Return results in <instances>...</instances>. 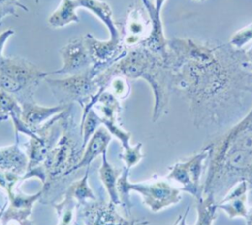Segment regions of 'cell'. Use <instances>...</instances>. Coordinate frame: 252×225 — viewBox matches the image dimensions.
<instances>
[{"label":"cell","mask_w":252,"mask_h":225,"mask_svg":"<svg viewBox=\"0 0 252 225\" xmlns=\"http://www.w3.org/2000/svg\"><path fill=\"white\" fill-rule=\"evenodd\" d=\"M100 120H101V124L109 131V133L120 141L122 149L128 148L129 146H131V144H130L131 132L123 129L121 127L119 121L102 119L101 117H100Z\"/></svg>","instance_id":"obj_27"},{"label":"cell","mask_w":252,"mask_h":225,"mask_svg":"<svg viewBox=\"0 0 252 225\" xmlns=\"http://www.w3.org/2000/svg\"><path fill=\"white\" fill-rule=\"evenodd\" d=\"M207 158L208 151L202 148L199 153L192 155L189 159L176 162L170 166L165 178L178 184L182 192H187L196 198L203 193L201 178L206 167Z\"/></svg>","instance_id":"obj_10"},{"label":"cell","mask_w":252,"mask_h":225,"mask_svg":"<svg viewBox=\"0 0 252 225\" xmlns=\"http://www.w3.org/2000/svg\"><path fill=\"white\" fill-rule=\"evenodd\" d=\"M83 152L84 147L80 124L74 121L71 111L60 138L44 161L36 168L26 172L21 182L34 177L37 178L42 183L44 195L51 189L54 184L72 174V170L80 162Z\"/></svg>","instance_id":"obj_4"},{"label":"cell","mask_w":252,"mask_h":225,"mask_svg":"<svg viewBox=\"0 0 252 225\" xmlns=\"http://www.w3.org/2000/svg\"><path fill=\"white\" fill-rule=\"evenodd\" d=\"M172 92L186 101L198 129L220 130L243 112L252 93L245 50L217 40L168 39Z\"/></svg>","instance_id":"obj_1"},{"label":"cell","mask_w":252,"mask_h":225,"mask_svg":"<svg viewBox=\"0 0 252 225\" xmlns=\"http://www.w3.org/2000/svg\"><path fill=\"white\" fill-rule=\"evenodd\" d=\"M111 139L112 135L109 133V131L103 125H100L86 144L83 156L80 162L73 168L72 173L84 167H89L95 158L106 152Z\"/></svg>","instance_id":"obj_18"},{"label":"cell","mask_w":252,"mask_h":225,"mask_svg":"<svg viewBox=\"0 0 252 225\" xmlns=\"http://www.w3.org/2000/svg\"><path fill=\"white\" fill-rule=\"evenodd\" d=\"M142 146L143 144L139 142L134 146L131 145L128 148L122 149V152L119 154V158L124 162L126 168L131 169L144 158V154L142 153Z\"/></svg>","instance_id":"obj_29"},{"label":"cell","mask_w":252,"mask_h":225,"mask_svg":"<svg viewBox=\"0 0 252 225\" xmlns=\"http://www.w3.org/2000/svg\"><path fill=\"white\" fill-rule=\"evenodd\" d=\"M79 8H85L98 18L109 32V38L122 40L120 30L113 20V12L108 3L101 0H76Z\"/></svg>","instance_id":"obj_20"},{"label":"cell","mask_w":252,"mask_h":225,"mask_svg":"<svg viewBox=\"0 0 252 225\" xmlns=\"http://www.w3.org/2000/svg\"><path fill=\"white\" fill-rule=\"evenodd\" d=\"M196 210L197 218L193 225H213L214 221L217 218V209L218 201L212 194H200L196 198ZM191 208V205H188L185 209L182 217L178 221L177 225H187L186 217Z\"/></svg>","instance_id":"obj_21"},{"label":"cell","mask_w":252,"mask_h":225,"mask_svg":"<svg viewBox=\"0 0 252 225\" xmlns=\"http://www.w3.org/2000/svg\"><path fill=\"white\" fill-rule=\"evenodd\" d=\"M251 40H252V23L236 31L229 38L228 43L236 49H243V46H245Z\"/></svg>","instance_id":"obj_30"},{"label":"cell","mask_w":252,"mask_h":225,"mask_svg":"<svg viewBox=\"0 0 252 225\" xmlns=\"http://www.w3.org/2000/svg\"><path fill=\"white\" fill-rule=\"evenodd\" d=\"M202 148L208 151L203 194H212L219 202L234 185L245 181L252 202V108Z\"/></svg>","instance_id":"obj_2"},{"label":"cell","mask_w":252,"mask_h":225,"mask_svg":"<svg viewBox=\"0 0 252 225\" xmlns=\"http://www.w3.org/2000/svg\"><path fill=\"white\" fill-rule=\"evenodd\" d=\"M14 34H15V32H14L13 29H7V30L3 31L2 33H0V58L2 56H4L3 55V50H4V47H5V44H6L7 40Z\"/></svg>","instance_id":"obj_32"},{"label":"cell","mask_w":252,"mask_h":225,"mask_svg":"<svg viewBox=\"0 0 252 225\" xmlns=\"http://www.w3.org/2000/svg\"><path fill=\"white\" fill-rule=\"evenodd\" d=\"M43 195L42 188L32 194L15 189L7 192L8 201L0 210V225H35L31 219L33 205Z\"/></svg>","instance_id":"obj_11"},{"label":"cell","mask_w":252,"mask_h":225,"mask_svg":"<svg viewBox=\"0 0 252 225\" xmlns=\"http://www.w3.org/2000/svg\"><path fill=\"white\" fill-rule=\"evenodd\" d=\"M89 172H90V169L89 167H87L84 176L81 179L71 183L63 192L64 195H67L68 197H70L77 205L87 200L96 199V196L94 195L93 189L88 184Z\"/></svg>","instance_id":"obj_24"},{"label":"cell","mask_w":252,"mask_h":225,"mask_svg":"<svg viewBox=\"0 0 252 225\" xmlns=\"http://www.w3.org/2000/svg\"><path fill=\"white\" fill-rule=\"evenodd\" d=\"M59 52L62 58V66L57 70L49 72V75H73L90 68L94 64L86 45L84 37L71 38L64 46L59 49Z\"/></svg>","instance_id":"obj_12"},{"label":"cell","mask_w":252,"mask_h":225,"mask_svg":"<svg viewBox=\"0 0 252 225\" xmlns=\"http://www.w3.org/2000/svg\"><path fill=\"white\" fill-rule=\"evenodd\" d=\"M78 8L79 6L76 0H62L58 8L48 17V26L53 29H59L72 23H78Z\"/></svg>","instance_id":"obj_23"},{"label":"cell","mask_w":252,"mask_h":225,"mask_svg":"<svg viewBox=\"0 0 252 225\" xmlns=\"http://www.w3.org/2000/svg\"><path fill=\"white\" fill-rule=\"evenodd\" d=\"M80 131L83 139V147L85 148L86 144L92 137V135L95 132V130L102 125L100 116L96 112V111L92 108L86 113L82 114V118L80 121Z\"/></svg>","instance_id":"obj_25"},{"label":"cell","mask_w":252,"mask_h":225,"mask_svg":"<svg viewBox=\"0 0 252 225\" xmlns=\"http://www.w3.org/2000/svg\"><path fill=\"white\" fill-rule=\"evenodd\" d=\"M21 9L28 12L29 9L20 0H0V25L8 16L18 17L17 10Z\"/></svg>","instance_id":"obj_31"},{"label":"cell","mask_w":252,"mask_h":225,"mask_svg":"<svg viewBox=\"0 0 252 225\" xmlns=\"http://www.w3.org/2000/svg\"><path fill=\"white\" fill-rule=\"evenodd\" d=\"M181 217H182V214H179V215L177 216V218L175 219V221L173 222V224H172V225H177V223H178V221L180 220V218H181Z\"/></svg>","instance_id":"obj_35"},{"label":"cell","mask_w":252,"mask_h":225,"mask_svg":"<svg viewBox=\"0 0 252 225\" xmlns=\"http://www.w3.org/2000/svg\"><path fill=\"white\" fill-rule=\"evenodd\" d=\"M49 75L20 56L0 58V89L14 96L20 104L32 102L39 84Z\"/></svg>","instance_id":"obj_6"},{"label":"cell","mask_w":252,"mask_h":225,"mask_svg":"<svg viewBox=\"0 0 252 225\" xmlns=\"http://www.w3.org/2000/svg\"><path fill=\"white\" fill-rule=\"evenodd\" d=\"M116 204L99 199L87 200L76 206V225H148L146 219L122 216Z\"/></svg>","instance_id":"obj_9"},{"label":"cell","mask_w":252,"mask_h":225,"mask_svg":"<svg viewBox=\"0 0 252 225\" xmlns=\"http://www.w3.org/2000/svg\"><path fill=\"white\" fill-rule=\"evenodd\" d=\"M245 225H252V206L249 207L247 215L245 216Z\"/></svg>","instance_id":"obj_33"},{"label":"cell","mask_w":252,"mask_h":225,"mask_svg":"<svg viewBox=\"0 0 252 225\" xmlns=\"http://www.w3.org/2000/svg\"><path fill=\"white\" fill-rule=\"evenodd\" d=\"M129 171L130 169L124 166L117 181V191L127 216H130L132 206L130 201L131 191L138 192L142 196L143 203L152 212H158L179 203L181 200V189L165 177L155 178L141 183H131L129 181Z\"/></svg>","instance_id":"obj_5"},{"label":"cell","mask_w":252,"mask_h":225,"mask_svg":"<svg viewBox=\"0 0 252 225\" xmlns=\"http://www.w3.org/2000/svg\"><path fill=\"white\" fill-rule=\"evenodd\" d=\"M86 45L94 64L100 66L103 70L116 62L119 58L126 54L128 48L123 44L122 40H99L93 35L84 36Z\"/></svg>","instance_id":"obj_14"},{"label":"cell","mask_w":252,"mask_h":225,"mask_svg":"<svg viewBox=\"0 0 252 225\" xmlns=\"http://www.w3.org/2000/svg\"><path fill=\"white\" fill-rule=\"evenodd\" d=\"M121 173H122V169L113 167L108 162L106 157V152H104L101 155V164L98 169V176H99V180L101 181L102 185L104 186L107 191L109 201L116 205L121 204L119 194L117 191V181Z\"/></svg>","instance_id":"obj_22"},{"label":"cell","mask_w":252,"mask_h":225,"mask_svg":"<svg viewBox=\"0 0 252 225\" xmlns=\"http://www.w3.org/2000/svg\"><path fill=\"white\" fill-rule=\"evenodd\" d=\"M28 169V157L18 141L0 148V172L24 176Z\"/></svg>","instance_id":"obj_19"},{"label":"cell","mask_w":252,"mask_h":225,"mask_svg":"<svg viewBox=\"0 0 252 225\" xmlns=\"http://www.w3.org/2000/svg\"><path fill=\"white\" fill-rule=\"evenodd\" d=\"M218 208L221 209L229 219L245 218L249 209L247 183L241 181L234 185L218 202Z\"/></svg>","instance_id":"obj_16"},{"label":"cell","mask_w":252,"mask_h":225,"mask_svg":"<svg viewBox=\"0 0 252 225\" xmlns=\"http://www.w3.org/2000/svg\"><path fill=\"white\" fill-rule=\"evenodd\" d=\"M151 31V21L145 7L131 6L128 10L123 33L121 35L123 44L129 49L140 45Z\"/></svg>","instance_id":"obj_13"},{"label":"cell","mask_w":252,"mask_h":225,"mask_svg":"<svg viewBox=\"0 0 252 225\" xmlns=\"http://www.w3.org/2000/svg\"><path fill=\"white\" fill-rule=\"evenodd\" d=\"M142 5L145 7L150 21H151V31L149 36L146 38V39L140 44L144 47L148 48L152 52L161 55L163 57L169 56V50L167 46V41L164 31H163V25L160 17V13L158 12L154 3L150 0H141Z\"/></svg>","instance_id":"obj_15"},{"label":"cell","mask_w":252,"mask_h":225,"mask_svg":"<svg viewBox=\"0 0 252 225\" xmlns=\"http://www.w3.org/2000/svg\"><path fill=\"white\" fill-rule=\"evenodd\" d=\"M164 2H165V0H155L154 5H155L156 9H157L158 12H161V9H162V6H163Z\"/></svg>","instance_id":"obj_34"},{"label":"cell","mask_w":252,"mask_h":225,"mask_svg":"<svg viewBox=\"0 0 252 225\" xmlns=\"http://www.w3.org/2000/svg\"><path fill=\"white\" fill-rule=\"evenodd\" d=\"M58 222L57 225H71L75 218V210L77 204L67 195L63 194V198L58 203H52Z\"/></svg>","instance_id":"obj_26"},{"label":"cell","mask_w":252,"mask_h":225,"mask_svg":"<svg viewBox=\"0 0 252 225\" xmlns=\"http://www.w3.org/2000/svg\"><path fill=\"white\" fill-rule=\"evenodd\" d=\"M114 76H123L128 80L143 79L149 84L154 95L153 122L158 121L167 112L172 93V69L169 56L156 54L143 45L129 48L125 55L95 77L100 92L106 89Z\"/></svg>","instance_id":"obj_3"},{"label":"cell","mask_w":252,"mask_h":225,"mask_svg":"<svg viewBox=\"0 0 252 225\" xmlns=\"http://www.w3.org/2000/svg\"><path fill=\"white\" fill-rule=\"evenodd\" d=\"M73 105V104H70ZM70 105L65 104H58L57 106L53 107H43L36 104L34 101L32 102H26L21 104L22 107V120L24 123L32 130L35 131L41 125H43L46 121L52 118L54 115L62 112Z\"/></svg>","instance_id":"obj_17"},{"label":"cell","mask_w":252,"mask_h":225,"mask_svg":"<svg viewBox=\"0 0 252 225\" xmlns=\"http://www.w3.org/2000/svg\"><path fill=\"white\" fill-rule=\"evenodd\" d=\"M110 93H112L117 99L124 100L130 95V84L129 80L123 76H114L109 81L106 89Z\"/></svg>","instance_id":"obj_28"},{"label":"cell","mask_w":252,"mask_h":225,"mask_svg":"<svg viewBox=\"0 0 252 225\" xmlns=\"http://www.w3.org/2000/svg\"><path fill=\"white\" fill-rule=\"evenodd\" d=\"M195 1H198V2H204L205 0H195Z\"/></svg>","instance_id":"obj_36"},{"label":"cell","mask_w":252,"mask_h":225,"mask_svg":"<svg viewBox=\"0 0 252 225\" xmlns=\"http://www.w3.org/2000/svg\"><path fill=\"white\" fill-rule=\"evenodd\" d=\"M72 108L73 105H70L65 111L46 121L34 131V136L29 137V140L24 144V151L28 157L27 172L36 168L44 161L60 138Z\"/></svg>","instance_id":"obj_8"},{"label":"cell","mask_w":252,"mask_h":225,"mask_svg":"<svg viewBox=\"0 0 252 225\" xmlns=\"http://www.w3.org/2000/svg\"><path fill=\"white\" fill-rule=\"evenodd\" d=\"M103 69L100 66L93 64L90 68L66 78L52 79L46 77L44 81L59 104L70 105L76 102L81 106L83 114L94 108L98 95L101 93L95 81V77Z\"/></svg>","instance_id":"obj_7"}]
</instances>
